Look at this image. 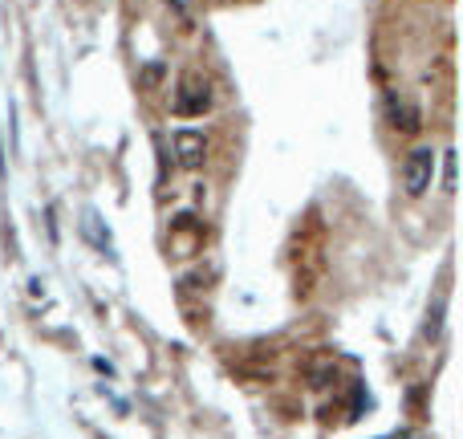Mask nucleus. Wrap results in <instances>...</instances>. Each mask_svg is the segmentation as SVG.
<instances>
[{
    "label": "nucleus",
    "mask_w": 463,
    "mask_h": 439,
    "mask_svg": "<svg viewBox=\"0 0 463 439\" xmlns=\"http://www.w3.org/2000/svg\"><path fill=\"white\" fill-rule=\"evenodd\" d=\"M171 110L179 118H203L212 110V82L199 74H183L175 86V98H171Z\"/></svg>",
    "instance_id": "1"
},
{
    "label": "nucleus",
    "mask_w": 463,
    "mask_h": 439,
    "mask_svg": "<svg viewBox=\"0 0 463 439\" xmlns=\"http://www.w3.org/2000/svg\"><path fill=\"white\" fill-rule=\"evenodd\" d=\"M171 151H175V163L183 171H199L203 159H207V134L195 131V127H179L171 134Z\"/></svg>",
    "instance_id": "2"
},
{
    "label": "nucleus",
    "mask_w": 463,
    "mask_h": 439,
    "mask_svg": "<svg viewBox=\"0 0 463 439\" xmlns=\"http://www.w3.org/2000/svg\"><path fill=\"white\" fill-rule=\"evenodd\" d=\"M435 179V151L431 147H415L403 163V183H407V195H422Z\"/></svg>",
    "instance_id": "3"
},
{
    "label": "nucleus",
    "mask_w": 463,
    "mask_h": 439,
    "mask_svg": "<svg viewBox=\"0 0 463 439\" xmlns=\"http://www.w3.org/2000/svg\"><path fill=\"white\" fill-rule=\"evenodd\" d=\"M386 114H390V127L403 134H415L422 127V114L407 94H386Z\"/></svg>",
    "instance_id": "4"
},
{
    "label": "nucleus",
    "mask_w": 463,
    "mask_h": 439,
    "mask_svg": "<svg viewBox=\"0 0 463 439\" xmlns=\"http://www.w3.org/2000/svg\"><path fill=\"white\" fill-rule=\"evenodd\" d=\"M443 191H455V155L447 151V159H443Z\"/></svg>",
    "instance_id": "5"
},
{
    "label": "nucleus",
    "mask_w": 463,
    "mask_h": 439,
    "mask_svg": "<svg viewBox=\"0 0 463 439\" xmlns=\"http://www.w3.org/2000/svg\"><path fill=\"white\" fill-rule=\"evenodd\" d=\"M142 78H146V86H159V78H163V65H146V74H142Z\"/></svg>",
    "instance_id": "6"
}]
</instances>
